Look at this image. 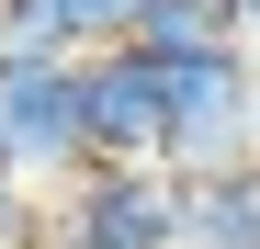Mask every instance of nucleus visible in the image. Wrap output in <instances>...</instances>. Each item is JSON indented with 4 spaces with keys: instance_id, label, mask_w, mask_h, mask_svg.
<instances>
[{
    "instance_id": "nucleus-8",
    "label": "nucleus",
    "mask_w": 260,
    "mask_h": 249,
    "mask_svg": "<svg viewBox=\"0 0 260 249\" xmlns=\"http://www.w3.org/2000/svg\"><path fill=\"white\" fill-rule=\"evenodd\" d=\"M68 34H79V57H113V46H136V12L147 0H57Z\"/></svg>"
},
{
    "instance_id": "nucleus-2",
    "label": "nucleus",
    "mask_w": 260,
    "mask_h": 249,
    "mask_svg": "<svg viewBox=\"0 0 260 249\" xmlns=\"http://www.w3.org/2000/svg\"><path fill=\"white\" fill-rule=\"evenodd\" d=\"M0 159L34 181V193H68L91 181V113H79V57L68 68H12L0 57Z\"/></svg>"
},
{
    "instance_id": "nucleus-5",
    "label": "nucleus",
    "mask_w": 260,
    "mask_h": 249,
    "mask_svg": "<svg viewBox=\"0 0 260 249\" xmlns=\"http://www.w3.org/2000/svg\"><path fill=\"white\" fill-rule=\"evenodd\" d=\"M181 249H260V159L181 181Z\"/></svg>"
},
{
    "instance_id": "nucleus-1",
    "label": "nucleus",
    "mask_w": 260,
    "mask_h": 249,
    "mask_svg": "<svg viewBox=\"0 0 260 249\" xmlns=\"http://www.w3.org/2000/svg\"><path fill=\"white\" fill-rule=\"evenodd\" d=\"M158 91H170V136H158L170 181H215V170H249L260 159V68L238 46L158 68Z\"/></svg>"
},
{
    "instance_id": "nucleus-6",
    "label": "nucleus",
    "mask_w": 260,
    "mask_h": 249,
    "mask_svg": "<svg viewBox=\"0 0 260 249\" xmlns=\"http://www.w3.org/2000/svg\"><path fill=\"white\" fill-rule=\"evenodd\" d=\"M215 46H238V0H147L136 12V57H158V68L215 57Z\"/></svg>"
},
{
    "instance_id": "nucleus-7",
    "label": "nucleus",
    "mask_w": 260,
    "mask_h": 249,
    "mask_svg": "<svg viewBox=\"0 0 260 249\" xmlns=\"http://www.w3.org/2000/svg\"><path fill=\"white\" fill-rule=\"evenodd\" d=\"M0 57H12V68H68L79 34H68L57 0H0Z\"/></svg>"
},
{
    "instance_id": "nucleus-4",
    "label": "nucleus",
    "mask_w": 260,
    "mask_h": 249,
    "mask_svg": "<svg viewBox=\"0 0 260 249\" xmlns=\"http://www.w3.org/2000/svg\"><path fill=\"white\" fill-rule=\"evenodd\" d=\"M68 249H181V181L170 170H91L57 193Z\"/></svg>"
},
{
    "instance_id": "nucleus-9",
    "label": "nucleus",
    "mask_w": 260,
    "mask_h": 249,
    "mask_svg": "<svg viewBox=\"0 0 260 249\" xmlns=\"http://www.w3.org/2000/svg\"><path fill=\"white\" fill-rule=\"evenodd\" d=\"M238 57L260 68V0H238Z\"/></svg>"
},
{
    "instance_id": "nucleus-3",
    "label": "nucleus",
    "mask_w": 260,
    "mask_h": 249,
    "mask_svg": "<svg viewBox=\"0 0 260 249\" xmlns=\"http://www.w3.org/2000/svg\"><path fill=\"white\" fill-rule=\"evenodd\" d=\"M79 113H91V170H158V136H170L158 57H136V46L79 57Z\"/></svg>"
}]
</instances>
